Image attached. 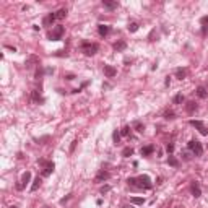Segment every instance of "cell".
Returning <instances> with one entry per match:
<instances>
[{
	"mask_svg": "<svg viewBox=\"0 0 208 208\" xmlns=\"http://www.w3.org/2000/svg\"><path fill=\"white\" fill-rule=\"evenodd\" d=\"M44 208H49V207H44Z\"/></svg>",
	"mask_w": 208,
	"mask_h": 208,
	"instance_id": "45",
	"label": "cell"
},
{
	"mask_svg": "<svg viewBox=\"0 0 208 208\" xmlns=\"http://www.w3.org/2000/svg\"><path fill=\"white\" fill-rule=\"evenodd\" d=\"M31 99H33V102H36V104H43V102H44V98L41 96V93H39L38 89H34V91H33Z\"/></svg>",
	"mask_w": 208,
	"mask_h": 208,
	"instance_id": "15",
	"label": "cell"
},
{
	"mask_svg": "<svg viewBox=\"0 0 208 208\" xmlns=\"http://www.w3.org/2000/svg\"><path fill=\"white\" fill-rule=\"evenodd\" d=\"M55 20H57V18H55V13H49V15H47V16L43 20V25H44V26H52Z\"/></svg>",
	"mask_w": 208,
	"mask_h": 208,
	"instance_id": "16",
	"label": "cell"
},
{
	"mask_svg": "<svg viewBox=\"0 0 208 208\" xmlns=\"http://www.w3.org/2000/svg\"><path fill=\"white\" fill-rule=\"evenodd\" d=\"M98 33H99V36H107L111 33V26H107V25H99L98 26Z\"/></svg>",
	"mask_w": 208,
	"mask_h": 208,
	"instance_id": "17",
	"label": "cell"
},
{
	"mask_svg": "<svg viewBox=\"0 0 208 208\" xmlns=\"http://www.w3.org/2000/svg\"><path fill=\"white\" fill-rule=\"evenodd\" d=\"M164 85H166V86H169V85H171V77H166V80H164Z\"/></svg>",
	"mask_w": 208,
	"mask_h": 208,
	"instance_id": "40",
	"label": "cell"
},
{
	"mask_svg": "<svg viewBox=\"0 0 208 208\" xmlns=\"http://www.w3.org/2000/svg\"><path fill=\"white\" fill-rule=\"evenodd\" d=\"M130 125H125V127H122V130H120V135H122V137H128V135H130Z\"/></svg>",
	"mask_w": 208,
	"mask_h": 208,
	"instance_id": "30",
	"label": "cell"
},
{
	"mask_svg": "<svg viewBox=\"0 0 208 208\" xmlns=\"http://www.w3.org/2000/svg\"><path fill=\"white\" fill-rule=\"evenodd\" d=\"M65 78H67V80H73V78H75V75L68 73V75H65Z\"/></svg>",
	"mask_w": 208,
	"mask_h": 208,
	"instance_id": "42",
	"label": "cell"
},
{
	"mask_svg": "<svg viewBox=\"0 0 208 208\" xmlns=\"http://www.w3.org/2000/svg\"><path fill=\"white\" fill-rule=\"evenodd\" d=\"M109 177H111V174L107 173V171H104V169H101L98 174H96V177H94V182L96 184H101V182H106V180H109Z\"/></svg>",
	"mask_w": 208,
	"mask_h": 208,
	"instance_id": "7",
	"label": "cell"
},
{
	"mask_svg": "<svg viewBox=\"0 0 208 208\" xmlns=\"http://www.w3.org/2000/svg\"><path fill=\"white\" fill-rule=\"evenodd\" d=\"M102 7L107 8V10H116L119 7V2H116V0H102Z\"/></svg>",
	"mask_w": 208,
	"mask_h": 208,
	"instance_id": "11",
	"label": "cell"
},
{
	"mask_svg": "<svg viewBox=\"0 0 208 208\" xmlns=\"http://www.w3.org/2000/svg\"><path fill=\"white\" fill-rule=\"evenodd\" d=\"M128 31H130V33L138 31V23H130V25H128Z\"/></svg>",
	"mask_w": 208,
	"mask_h": 208,
	"instance_id": "33",
	"label": "cell"
},
{
	"mask_svg": "<svg viewBox=\"0 0 208 208\" xmlns=\"http://www.w3.org/2000/svg\"><path fill=\"white\" fill-rule=\"evenodd\" d=\"M124 208H133L132 205H124Z\"/></svg>",
	"mask_w": 208,
	"mask_h": 208,
	"instance_id": "43",
	"label": "cell"
},
{
	"mask_svg": "<svg viewBox=\"0 0 208 208\" xmlns=\"http://www.w3.org/2000/svg\"><path fill=\"white\" fill-rule=\"evenodd\" d=\"M120 137H122V135H120V130H114V133H112V141L117 145V143L120 141Z\"/></svg>",
	"mask_w": 208,
	"mask_h": 208,
	"instance_id": "29",
	"label": "cell"
},
{
	"mask_svg": "<svg viewBox=\"0 0 208 208\" xmlns=\"http://www.w3.org/2000/svg\"><path fill=\"white\" fill-rule=\"evenodd\" d=\"M111 190V185H102L101 187V194H107Z\"/></svg>",
	"mask_w": 208,
	"mask_h": 208,
	"instance_id": "36",
	"label": "cell"
},
{
	"mask_svg": "<svg viewBox=\"0 0 208 208\" xmlns=\"http://www.w3.org/2000/svg\"><path fill=\"white\" fill-rule=\"evenodd\" d=\"M64 34H65V28L64 26H60V25H57L55 28H52L49 31L47 38H49V41H60V39L64 38Z\"/></svg>",
	"mask_w": 208,
	"mask_h": 208,
	"instance_id": "3",
	"label": "cell"
},
{
	"mask_svg": "<svg viewBox=\"0 0 208 208\" xmlns=\"http://www.w3.org/2000/svg\"><path fill=\"white\" fill-rule=\"evenodd\" d=\"M41 182H43V179H41V177H36L34 180H33V185H31V192H36L39 189V187H41Z\"/></svg>",
	"mask_w": 208,
	"mask_h": 208,
	"instance_id": "21",
	"label": "cell"
},
{
	"mask_svg": "<svg viewBox=\"0 0 208 208\" xmlns=\"http://www.w3.org/2000/svg\"><path fill=\"white\" fill-rule=\"evenodd\" d=\"M80 49H81V52L85 54V55L91 57V55H94V54L99 50V46L96 43H88V41H83V43L80 44Z\"/></svg>",
	"mask_w": 208,
	"mask_h": 208,
	"instance_id": "1",
	"label": "cell"
},
{
	"mask_svg": "<svg viewBox=\"0 0 208 208\" xmlns=\"http://www.w3.org/2000/svg\"><path fill=\"white\" fill-rule=\"evenodd\" d=\"M77 143H78L77 140H75V141H72V146H70V153H73V150H75V146H77Z\"/></svg>",
	"mask_w": 208,
	"mask_h": 208,
	"instance_id": "37",
	"label": "cell"
},
{
	"mask_svg": "<svg viewBox=\"0 0 208 208\" xmlns=\"http://www.w3.org/2000/svg\"><path fill=\"white\" fill-rule=\"evenodd\" d=\"M130 203H133V205H143L145 203V198H141V197H132L130 198Z\"/></svg>",
	"mask_w": 208,
	"mask_h": 208,
	"instance_id": "28",
	"label": "cell"
},
{
	"mask_svg": "<svg viewBox=\"0 0 208 208\" xmlns=\"http://www.w3.org/2000/svg\"><path fill=\"white\" fill-rule=\"evenodd\" d=\"M184 101H185V98H184L182 93H179V94H176V96L173 98V104H182Z\"/></svg>",
	"mask_w": 208,
	"mask_h": 208,
	"instance_id": "24",
	"label": "cell"
},
{
	"mask_svg": "<svg viewBox=\"0 0 208 208\" xmlns=\"http://www.w3.org/2000/svg\"><path fill=\"white\" fill-rule=\"evenodd\" d=\"M132 127H133V128H135V130H137V132H140V133H141V132L145 130V125H143V124L140 122V120H135V122L132 124Z\"/></svg>",
	"mask_w": 208,
	"mask_h": 208,
	"instance_id": "25",
	"label": "cell"
},
{
	"mask_svg": "<svg viewBox=\"0 0 208 208\" xmlns=\"http://www.w3.org/2000/svg\"><path fill=\"white\" fill-rule=\"evenodd\" d=\"M39 64H41V60H39L38 57H36V55H29L25 65H26V68H31V67H34V65H36V67H39Z\"/></svg>",
	"mask_w": 208,
	"mask_h": 208,
	"instance_id": "9",
	"label": "cell"
},
{
	"mask_svg": "<svg viewBox=\"0 0 208 208\" xmlns=\"http://www.w3.org/2000/svg\"><path fill=\"white\" fill-rule=\"evenodd\" d=\"M195 93H197V96H198V98H202V99H205V98L208 96L207 89H205L203 86H198V88H197V91H195Z\"/></svg>",
	"mask_w": 208,
	"mask_h": 208,
	"instance_id": "23",
	"label": "cell"
},
{
	"mask_svg": "<svg viewBox=\"0 0 208 208\" xmlns=\"http://www.w3.org/2000/svg\"><path fill=\"white\" fill-rule=\"evenodd\" d=\"M43 75H44V72H43V68H41V65H39L38 68H36V73H34V78H43Z\"/></svg>",
	"mask_w": 208,
	"mask_h": 208,
	"instance_id": "31",
	"label": "cell"
},
{
	"mask_svg": "<svg viewBox=\"0 0 208 208\" xmlns=\"http://www.w3.org/2000/svg\"><path fill=\"white\" fill-rule=\"evenodd\" d=\"M168 164L169 166H173V168H179V159L176 158V156H173V155H169V158H168Z\"/></svg>",
	"mask_w": 208,
	"mask_h": 208,
	"instance_id": "19",
	"label": "cell"
},
{
	"mask_svg": "<svg viewBox=\"0 0 208 208\" xmlns=\"http://www.w3.org/2000/svg\"><path fill=\"white\" fill-rule=\"evenodd\" d=\"M70 198H72V195H68V197H64L62 200H60V203H65V202H68Z\"/></svg>",
	"mask_w": 208,
	"mask_h": 208,
	"instance_id": "41",
	"label": "cell"
},
{
	"mask_svg": "<svg viewBox=\"0 0 208 208\" xmlns=\"http://www.w3.org/2000/svg\"><path fill=\"white\" fill-rule=\"evenodd\" d=\"M187 75V70L185 68H176V77L179 78V80H184Z\"/></svg>",
	"mask_w": 208,
	"mask_h": 208,
	"instance_id": "26",
	"label": "cell"
},
{
	"mask_svg": "<svg viewBox=\"0 0 208 208\" xmlns=\"http://www.w3.org/2000/svg\"><path fill=\"white\" fill-rule=\"evenodd\" d=\"M202 34H203V36L208 34V26H203V28H202Z\"/></svg>",
	"mask_w": 208,
	"mask_h": 208,
	"instance_id": "39",
	"label": "cell"
},
{
	"mask_svg": "<svg viewBox=\"0 0 208 208\" xmlns=\"http://www.w3.org/2000/svg\"><path fill=\"white\" fill-rule=\"evenodd\" d=\"M29 180H31V173H29V171H26V173L21 176V180H20V184H16V189H18V190H23Z\"/></svg>",
	"mask_w": 208,
	"mask_h": 208,
	"instance_id": "6",
	"label": "cell"
},
{
	"mask_svg": "<svg viewBox=\"0 0 208 208\" xmlns=\"http://www.w3.org/2000/svg\"><path fill=\"white\" fill-rule=\"evenodd\" d=\"M114 50L116 52H124V50L127 49V43L125 41H117V43H114Z\"/></svg>",
	"mask_w": 208,
	"mask_h": 208,
	"instance_id": "14",
	"label": "cell"
},
{
	"mask_svg": "<svg viewBox=\"0 0 208 208\" xmlns=\"http://www.w3.org/2000/svg\"><path fill=\"white\" fill-rule=\"evenodd\" d=\"M104 75H106L107 78H114L117 75L116 67H112V65H104Z\"/></svg>",
	"mask_w": 208,
	"mask_h": 208,
	"instance_id": "12",
	"label": "cell"
},
{
	"mask_svg": "<svg viewBox=\"0 0 208 208\" xmlns=\"http://www.w3.org/2000/svg\"><path fill=\"white\" fill-rule=\"evenodd\" d=\"M67 16V8H60V10L55 11V18L57 20H64Z\"/></svg>",
	"mask_w": 208,
	"mask_h": 208,
	"instance_id": "22",
	"label": "cell"
},
{
	"mask_svg": "<svg viewBox=\"0 0 208 208\" xmlns=\"http://www.w3.org/2000/svg\"><path fill=\"white\" fill-rule=\"evenodd\" d=\"M132 155H133V148H130V146H125V148L122 150V156H124V158H130Z\"/></svg>",
	"mask_w": 208,
	"mask_h": 208,
	"instance_id": "27",
	"label": "cell"
},
{
	"mask_svg": "<svg viewBox=\"0 0 208 208\" xmlns=\"http://www.w3.org/2000/svg\"><path fill=\"white\" fill-rule=\"evenodd\" d=\"M190 192H192V195H194L195 198H198L202 195V189H200V185H198L197 182H192L190 184Z\"/></svg>",
	"mask_w": 208,
	"mask_h": 208,
	"instance_id": "13",
	"label": "cell"
},
{
	"mask_svg": "<svg viewBox=\"0 0 208 208\" xmlns=\"http://www.w3.org/2000/svg\"><path fill=\"white\" fill-rule=\"evenodd\" d=\"M163 117H164L166 120H173V119H176V112L171 111V109H166L164 114H163Z\"/></svg>",
	"mask_w": 208,
	"mask_h": 208,
	"instance_id": "20",
	"label": "cell"
},
{
	"mask_svg": "<svg viewBox=\"0 0 208 208\" xmlns=\"http://www.w3.org/2000/svg\"><path fill=\"white\" fill-rule=\"evenodd\" d=\"M166 151L169 153V155H173V151H174V143H168V146H166Z\"/></svg>",
	"mask_w": 208,
	"mask_h": 208,
	"instance_id": "35",
	"label": "cell"
},
{
	"mask_svg": "<svg viewBox=\"0 0 208 208\" xmlns=\"http://www.w3.org/2000/svg\"><path fill=\"white\" fill-rule=\"evenodd\" d=\"M10 208H18V207H15V205H13V207H10Z\"/></svg>",
	"mask_w": 208,
	"mask_h": 208,
	"instance_id": "44",
	"label": "cell"
},
{
	"mask_svg": "<svg viewBox=\"0 0 208 208\" xmlns=\"http://www.w3.org/2000/svg\"><path fill=\"white\" fill-rule=\"evenodd\" d=\"M155 150H156L155 145H146V146H143L140 150V153H141V156H151L155 153Z\"/></svg>",
	"mask_w": 208,
	"mask_h": 208,
	"instance_id": "10",
	"label": "cell"
},
{
	"mask_svg": "<svg viewBox=\"0 0 208 208\" xmlns=\"http://www.w3.org/2000/svg\"><path fill=\"white\" fill-rule=\"evenodd\" d=\"M185 111H187V114H194L195 111H197V104H195L194 101H189L185 104Z\"/></svg>",
	"mask_w": 208,
	"mask_h": 208,
	"instance_id": "18",
	"label": "cell"
},
{
	"mask_svg": "<svg viewBox=\"0 0 208 208\" xmlns=\"http://www.w3.org/2000/svg\"><path fill=\"white\" fill-rule=\"evenodd\" d=\"M54 169H55V164H54L52 161H47V163H46V166L43 168V173H41V176H43V177L50 176V174L54 173Z\"/></svg>",
	"mask_w": 208,
	"mask_h": 208,
	"instance_id": "8",
	"label": "cell"
},
{
	"mask_svg": "<svg viewBox=\"0 0 208 208\" xmlns=\"http://www.w3.org/2000/svg\"><path fill=\"white\" fill-rule=\"evenodd\" d=\"M180 156H182L184 161H190V159H192V156H190V153H189V151H182V155H180Z\"/></svg>",
	"mask_w": 208,
	"mask_h": 208,
	"instance_id": "34",
	"label": "cell"
},
{
	"mask_svg": "<svg viewBox=\"0 0 208 208\" xmlns=\"http://www.w3.org/2000/svg\"><path fill=\"white\" fill-rule=\"evenodd\" d=\"M189 124H190L192 127L197 128V130L200 132L202 135H208V128H207V125H205V124L202 122V120H190Z\"/></svg>",
	"mask_w": 208,
	"mask_h": 208,
	"instance_id": "5",
	"label": "cell"
},
{
	"mask_svg": "<svg viewBox=\"0 0 208 208\" xmlns=\"http://www.w3.org/2000/svg\"><path fill=\"white\" fill-rule=\"evenodd\" d=\"M137 179V189H141V190H148V189H151L153 184H151V179H150L146 174H141V176L135 177Z\"/></svg>",
	"mask_w": 208,
	"mask_h": 208,
	"instance_id": "2",
	"label": "cell"
},
{
	"mask_svg": "<svg viewBox=\"0 0 208 208\" xmlns=\"http://www.w3.org/2000/svg\"><path fill=\"white\" fill-rule=\"evenodd\" d=\"M127 184L130 187H135V189H137V179H135V177H128L127 179Z\"/></svg>",
	"mask_w": 208,
	"mask_h": 208,
	"instance_id": "32",
	"label": "cell"
},
{
	"mask_svg": "<svg viewBox=\"0 0 208 208\" xmlns=\"http://www.w3.org/2000/svg\"><path fill=\"white\" fill-rule=\"evenodd\" d=\"M187 150H190L194 156H202L203 155V146L198 140H190L187 143Z\"/></svg>",
	"mask_w": 208,
	"mask_h": 208,
	"instance_id": "4",
	"label": "cell"
},
{
	"mask_svg": "<svg viewBox=\"0 0 208 208\" xmlns=\"http://www.w3.org/2000/svg\"><path fill=\"white\" fill-rule=\"evenodd\" d=\"M202 25H205V26L208 25V15H207V16H203V18H202Z\"/></svg>",
	"mask_w": 208,
	"mask_h": 208,
	"instance_id": "38",
	"label": "cell"
}]
</instances>
